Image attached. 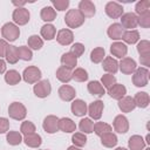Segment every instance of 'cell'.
<instances>
[{
	"instance_id": "8d00e7d4",
	"label": "cell",
	"mask_w": 150,
	"mask_h": 150,
	"mask_svg": "<svg viewBox=\"0 0 150 150\" xmlns=\"http://www.w3.org/2000/svg\"><path fill=\"white\" fill-rule=\"evenodd\" d=\"M104 57H105V50H104V48H102V47H96V48H94V49L91 50V53H90V60H91V62H94V63H100V62H102V61L104 60Z\"/></svg>"
},
{
	"instance_id": "d590c367",
	"label": "cell",
	"mask_w": 150,
	"mask_h": 150,
	"mask_svg": "<svg viewBox=\"0 0 150 150\" xmlns=\"http://www.w3.org/2000/svg\"><path fill=\"white\" fill-rule=\"evenodd\" d=\"M112 131V127L105 122H96L94 123V132L97 135V136H102L107 132H111Z\"/></svg>"
},
{
	"instance_id": "603a6c76",
	"label": "cell",
	"mask_w": 150,
	"mask_h": 150,
	"mask_svg": "<svg viewBox=\"0 0 150 150\" xmlns=\"http://www.w3.org/2000/svg\"><path fill=\"white\" fill-rule=\"evenodd\" d=\"M59 130L63 132H74L76 130V124L71 118L62 117L59 118Z\"/></svg>"
},
{
	"instance_id": "e575fe53",
	"label": "cell",
	"mask_w": 150,
	"mask_h": 150,
	"mask_svg": "<svg viewBox=\"0 0 150 150\" xmlns=\"http://www.w3.org/2000/svg\"><path fill=\"white\" fill-rule=\"evenodd\" d=\"M40 16L43 21H46L47 23L48 22H52L56 19V11L50 7V6H46L41 9V13H40Z\"/></svg>"
},
{
	"instance_id": "277c9868",
	"label": "cell",
	"mask_w": 150,
	"mask_h": 150,
	"mask_svg": "<svg viewBox=\"0 0 150 150\" xmlns=\"http://www.w3.org/2000/svg\"><path fill=\"white\" fill-rule=\"evenodd\" d=\"M8 115L11 118L16 121H22L27 115L26 107L20 102H13L8 107Z\"/></svg>"
},
{
	"instance_id": "60d3db41",
	"label": "cell",
	"mask_w": 150,
	"mask_h": 150,
	"mask_svg": "<svg viewBox=\"0 0 150 150\" xmlns=\"http://www.w3.org/2000/svg\"><path fill=\"white\" fill-rule=\"evenodd\" d=\"M28 47L34 50H39L43 47V40L39 35H30L28 38Z\"/></svg>"
},
{
	"instance_id": "9f6ffc18",
	"label": "cell",
	"mask_w": 150,
	"mask_h": 150,
	"mask_svg": "<svg viewBox=\"0 0 150 150\" xmlns=\"http://www.w3.org/2000/svg\"><path fill=\"white\" fill-rule=\"evenodd\" d=\"M67 150H82L81 148H77V146H75V145H70Z\"/></svg>"
},
{
	"instance_id": "ba28073f",
	"label": "cell",
	"mask_w": 150,
	"mask_h": 150,
	"mask_svg": "<svg viewBox=\"0 0 150 150\" xmlns=\"http://www.w3.org/2000/svg\"><path fill=\"white\" fill-rule=\"evenodd\" d=\"M104 11H105V14L111 19H118L123 15V6L120 5L116 1L107 2L105 7H104Z\"/></svg>"
},
{
	"instance_id": "836d02e7",
	"label": "cell",
	"mask_w": 150,
	"mask_h": 150,
	"mask_svg": "<svg viewBox=\"0 0 150 150\" xmlns=\"http://www.w3.org/2000/svg\"><path fill=\"white\" fill-rule=\"evenodd\" d=\"M5 81L9 86H15V84H18L21 81V75H20V73L18 70L11 69V70L6 71V74H5Z\"/></svg>"
},
{
	"instance_id": "ac0fdd59",
	"label": "cell",
	"mask_w": 150,
	"mask_h": 150,
	"mask_svg": "<svg viewBox=\"0 0 150 150\" xmlns=\"http://www.w3.org/2000/svg\"><path fill=\"white\" fill-rule=\"evenodd\" d=\"M70 110L71 112L77 116V117H82L87 114V110H88V107H87V103L83 101V100H74L71 105H70Z\"/></svg>"
},
{
	"instance_id": "9a60e30c",
	"label": "cell",
	"mask_w": 150,
	"mask_h": 150,
	"mask_svg": "<svg viewBox=\"0 0 150 150\" xmlns=\"http://www.w3.org/2000/svg\"><path fill=\"white\" fill-rule=\"evenodd\" d=\"M112 127L116 132L118 134H125L129 130V121L124 115H117L114 118Z\"/></svg>"
},
{
	"instance_id": "ffe728a7",
	"label": "cell",
	"mask_w": 150,
	"mask_h": 150,
	"mask_svg": "<svg viewBox=\"0 0 150 150\" xmlns=\"http://www.w3.org/2000/svg\"><path fill=\"white\" fill-rule=\"evenodd\" d=\"M108 94H109V96L111 97V98H115V100H121L122 97H124L125 96V94H127V88L123 86V84H121V83H115L111 88H109L108 89Z\"/></svg>"
},
{
	"instance_id": "ab89813d",
	"label": "cell",
	"mask_w": 150,
	"mask_h": 150,
	"mask_svg": "<svg viewBox=\"0 0 150 150\" xmlns=\"http://www.w3.org/2000/svg\"><path fill=\"white\" fill-rule=\"evenodd\" d=\"M22 135L19 131H8L6 136V141L9 145H19L22 142Z\"/></svg>"
},
{
	"instance_id": "f546056e",
	"label": "cell",
	"mask_w": 150,
	"mask_h": 150,
	"mask_svg": "<svg viewBox=\"0 0 150 150\" xmlns=\"http://www.w3.org/2000/svg\"><path fill=\"white\" fill-rule=\"evenodd\" d=\"M124 42L123 43H128V45H134L136 42H138L139 40V33L136 29H131V30H124L122 39Z\"/></svg>"
},
{
	"instance_id": "8992f818",
	"label": "cell",
	"mask_w": 150,
	"mask_h": 150,
	"mask_svg": "<svg viewBox=\"0 0 150 150\" xmlns=\"http://www.w3.org/2000/svg\"><path fill=\"white\" fill-rule=\"evenodd\" d=\"M12 18H13V21L16 26H23L26 25L29 19H30V13L27 8L25 7H19V8H15L13 11V14H12Z\"/></svg>"
},
{
	"instance_id": "6da1fadb",
	"label": "cell",
	"mask_w": 150,
	"mask_h": 150,
	"mask_svg": "<svg viewBox=\"0 0 150 150\" xmlns=\"http://www.w3.org/2000/svg\"><path fill=\"white\" fill-rule=\"evenodd\" d=\"M64 22L66 25L68 26V29L69 28H79L80 26H82L84 23V18L83 15L80 13L79 9H69L66 15H64Z\"/></svg>"
},
{
	"instance_id": "f35d334b",
	"label": "cell",
	"mask_w": 150,
	"mask_h": 150,
	"mask_svg": "<svg viewBox=\"0 0 150 150\" xmlns=\"http://www.w3.org/2000/svg\"><path fill=\"white\" fill-rule=\"evenodd\" d=\"M79 128H80L81 132H83V134H91V132H94V122L91 118L84 117L80 121Z\"/></svg>"
},
{
	"instance_id": "5b68a950",
	"label": "cell",
	"mask_w": 150,
	"mask_h": 150,
	"mask_svg": "<svg viewBox=\"0 0 150 150\" xmlns=\"http://www.w3.org/2000/svg\"><path fill=\"white\" fill-rule=\"evenodd\" d=\"M41 70L35 67V66H29L27 68H25L23 73H22V79L25 80V82L29 83V84H33V83H36L41 80Z\"/></svg>"
},
{
	"instance_id": "d6986e66",
	"label": "cell",
	"mask_w": 150,
	"mask_h": 150,
	"mask_svg": "<svg viewBox=\"0 0 150 150\" xmlns=\"http://www.w3.org/2000/svg\"><path fill=\"white\" fill-rule=\"evenodd\" d=\"M123 33H124V28H123L120 23H117V22H115V23L110 25V26H109V28H108V30H107L108 36H109L111 40H115V41L121 40V39H122Z\"/></svg>"
},
{
	"instance_id": "30bf717a",
	"label": "cell",
	"mask_w": 150,
	"mask_h": 150,
	"mask_svg": "<svg viewBox=\"0 0 150 150\" xmlns=\"http://www.w3.org/2000/svg\"><path fill=\"white\" fill-rule=\"evenodd\" d=\"M103 109H104L103 102L101 100H96V101H94V102H91L89 104L87 112L89 114V116H90L91 120H100L101 116H102Z\"/></svg>"
},
{
	"instance_id": "7bdbcfd3",
	"label": "cell",
	"mask_w": 150,
	"mask_h": 150,
	"mask_svg": "<svg viewBox=\"0 0 150 150\" xmlns=\"http://www.w3.org/2000/svg\"><path fill=\"white\" fill-rule=\"evenodd\" d=\"M18 55H19V59L20 60H23V61H30L32 57H33V53H32V49L27 46H20L18 47Z\"/></svg>"
},
{
	"instance_id": "5bb4252c",
	"label": "cell",
	"mask_w": 150,
	"mask_h": 150,
	"mask_svg": "<svg viewBox=\"0 0 150 150\" xmlns=\"http://www.w3.org/2000/svg\"><path fill=\"white\" fill-rule=\"evenodd\" d=\"M56 41L61 45V46H69L70 43H73L74 41V34L70 29L68 28H63L60 29L56 34Z\"/></svg>"
},
{
	"instance_id": "681fc988",
	"label": "cell",
	"mask_w": 150,
	"mask_h": 150,
	"mask_svg": "<svg viewBox=\"0 0 150 150\" xmlns=\"http://www.w3.org/2000/svg\"><path fill=\"white\" fill-rule=\"evenodd\" d=\"M52 5H53V8L56 9V11H66L69 6V1L68 0H52Z\"/></svg>"
},
{
	"instance_id": "4dcf8cb0",
	"label": "cell",
	"mask_w": 150,
	"mask_h": 150,
	"mask_svg": "<svg viewBox=\"0 0 150 150\" xmlns=\"http://www.w3.org/2000/svg\"><path fill=\"white\" fill-rule=\"evenodd\" d=\"M117 142H118L117 136L115 134H112V131L107 132L101 136V144L105 148H114V146H116Z\"/></svg>"
},
{
	"instance_id": "44dd1931",
	"label": "cell",
	"mask_w": 150,
	"mask_h": 150,
	"mask_svg": "<svg viewBox=\"0 0 150 150\" xmlns=\"http://www.w3.org/2000/svg\"><path fill=\"white\" fill-rule=\"evenodd\" d=\"M102 67L108 74H116L118 70V62L111 56H105L102 61Z\"/></svg>"
},
{
	"instance_id": "6f0895ef",
	"label": "cell",
	"mask_w": 150,
	"mask_h": 150,
	"mask_svg": "<svg viewBox=\"0 0 150 150\" xmlns=\"http://www.w3.org/2000/svg\"><path fill=\"white\" fill-rule=\"evenodd\" d=\"M115 150H128V149H125V148H122V146H118V148H116Z\"/></svg>"
},
{
	"instance_id": "7c38bea8",
	"label": "cell",
	"mask_w": 150,
	"mask_h": 150,
	"mask_svg": "<svg viewBox=\"0 0 150 150\" xmlns=\"http://www.w3.org/2000/svg\"><path fill=\"white\" fill-rule=\"evenodd\" d=\"M137 68V64H136V61L131 57H123L121 60V62L118 63V69L125 74V75H130L132 74Z\"/></svg>"
},
{
	"instance_id": "f6af8a7d",
	"label": "cell",
	"mask_w": 150,
	"mask_h": 150,
	"mask_svg": "<svg viewBox=\"0 0 150 150\" xmlns=\"http://www.w3.org/2000/svg\"><path fill=\"white\" fill-rule=\"evenodd\" d=\"M73 80H75L76 82H84L88 80V73L86 69L83 68H75L73 71Z\"/></svg>"
},
{
	"instance_id": "d4e9b609",
	"label": "cell",
	"mask_w": 150,
	"mask_h": 150,
	"mask_svg": "<svg viewBox=\"0 0 150 150\" xmlns=\"http://www.w3.org/2000/svg\"><path fill=\"white\" fill-rule=\"evenodd\" d=\"M128 146L130 150H143L145 148V141L139 135H132L128 141Z\"/></svg>"
},
{
	"instance_id": "2e32d148",
	"label": "cell",
	"mask_w": 150,
	"mask_h": 150,
	"mask_svg": "<svg viewBox=\"0 0 150 150\" xmlns=\"http://www.w3.org/2000/svg\"><path fill=\"white\" fill-rule=\"evenodd\" d=\"M57 94H59L60 98H61L62 101H66V102L73 101V100L75 98V96H76L75 89H74L71 86H69V84H63V86H61V87L59 88V90H57Z\"/></svg>"
},
{
	"instance_id": "680465c9",
	"label": "cell",
	"mask_w": 150,
	"mask_h": 150,
	"mask_svg": "<svg viewBox=\"0 0 150 150\" xmlns=\"http://www.w3.org/2000/svg\"><path fill=\"white\" fill-rule=\"evenodd\" d=\"M144 150H150V148H146V149H144Z\"/></svg>"
},
{
	"instance_id": "7a4b0ae2",
	"label": "cell",
	"mask_w": 150,
	"mask_h": 150,
	"mask_svg": "<svg viewBox=\"0 0 150 150\" xmlns=\"http://www.w3.org/2000/svg\"><path fill=\"white\" fill-rule=\"evenodd\" d=\"M1 35L5 41L13 42L15 41L20 35L19 26H16L14 22H7L1 27Z\"/></svg>"
},
{
	"instance_id": "ee69618b",
	"label": "cell",
	"mask_w": 150,
	"mask_h": 150,
	"mask_svg": "<svg viewBox=\"0 0 150 150\" xmlns=\"http://www.w3.org/2000/svg\"><path fill=\"white\" fill-rule=\"evenodd\" d=\"M135 14L136 15H141V14H144V13H148L150 12V1L149 0H141L136 4L135 6Z\"/></svg>"
},
{
	"instance_id": "e0dca14e",
	"label": "cell",
	"mask_w": 150,
	"mask_h": 150,
	"mask_svg": "<svg viewBox=\"0 0 150 150\" xmlns=\"http://www.w3.org/2000/svg\"><path fill=\"white\" fill-rule=\"evenodd\" d=\"M110 53H111V55H114L117 59H123V57H125V55L128 53V47L125 43H123L121 41H115L110 46Z\"/></svg>"
},
{
	"instance_id": "816d5d0a",
	"label": "cell",
	"mask_w": 150,
	"mask_h": 150,
	"mask_svg": "<svg viewBox=\"0 0 150 150\" xmlns=\"http://www.w3.org/2000/svg\"><path fill=\"white\" fill-rule=\"evenodd\" d=\"M9 130V121L6 117H0V134H6Z\"/></svg>"
},
{
	"instance_id": "1f68e13d",
	"label": "cell",
	"mask_w": 150,
	"mask_h": 150,
	"mask_svg": "<svg viewBox=\"0 0 150 150\" xmlns=\"http://www.w3.org/2000/svg\"><path fill=\"white\" fill-rule=\"evenodd\" d=\"M6 61L9 63V64H15L18 61H19V55H18V47L16 46H12V45H8L7 47V50H6Z\"/></svg>"
},
{
	"instance_id": "484cf974",
	"label": "cell",
	"mask_w": 150,
	"mask_h": 150,
	"mask_svg": "<svg viewBox=\"0 0 150 150\" xmlns=\"http://www.w3.org/2000/svg\"><path fill=\"white\" fill-rule=\"evenodd\" d=\"M134 98V102H135V105L138 107V108H146L150 103V97H149V94L145 93V91H139V93H136L135 97Z\"/></svg>"
},
{
	"instance_id": "c3c4849f",
	"label": "cell",
	"mask_w": 150,
	"mask_h": 150,
	"mask_svg": "<svg viewBox=\"0 0 150 150\" xmlns=\"http://www.w3.org/2000/svg\"><path fill=\"white\" fill-rule=\"evenodd\" d=\"M84 50H86V47H84V45H82L81 42H75V43L70 47V53H71L75 57L82 56V54L84 53Z\"/></svg>"
},
{
	"instance_id": "f1b7e54d",
	"label": "cell",
	"mask_w": 150,
	"mask_h": 150,
	"mask_svg": "<svg viewBox=\"0 0 150 150\" xmlns=\"http://www.w3.org/2000/svg\"><path fill=\"white\" fill-rule=\"evenodd\" d=\"M40 34H41V36H42L45 40L50 41V40H53V39L55 38V35H56V28H55V26L52 25V23H46V25H43V26L41 27Z\"/></svg>"
},
{
	"instance_id": "f907efd6",
	"label": "cell",
	"mask_w": 150,
	"mask_h": 150,
	"mask_svg": "<svg viewBox=\"0 0 150 150\" xmlns=\"http://www.w3.org/2000/svg\"><path fill=\"white\" fill-rule=\"evenodd\" d=\"M138 16V25L143 28H149L150 27V12L137 15Z\"/></svg>"
},
{
	"instance_id": "4316f807",
	"label": "cell",
	"mask_w": 150,
	"mask_h": 150,
	"mask_svg": "<svg viewBox=\"0 0 150 150\" xmlns=\"http://www.w3.org/2000/svg\"><path fill=\"white\" fill-rule=\"evenodd\" d=\"M22 142H25V144L29 148H39L42 143V138L39 134L34 132V134H30V135H26L23 137Z\"/></svg>"
},
{
	"instance_id": "d6a6232c",
	"label": "cell",
	"mask_w": 150,
	"mask_h": 150,
	"mask_svg": "<svg viewBox=\"0 0 150 150\" xmlns=\"http://www.w3.org/2000/svg\"><path fill=\"white\" fill-rule=\"evenodd\" d=\"M61 63H62L63 67L69 68V69H73L77 64V57H75L70 52L64 53L61 56Z\"/></svg>"
},
{
	"instance_id": "9c48e42d",
	"label": "cell",
	"mask_w": 150,
	"mask_h": 150,
	"mask_svg": "<svg viewBox=\"0 0 150 150\" xmlns=\"http://www.w3.org/2000/svg\"><path fill=\"white\" fill-rule=\"evenodd\" d=\"M124 29L127 28L128 30H131L138 26V16L135 13H123L121 16V23H120Z\"/></svg>"
},
{
	"instance_id": "bcb514c9",
	"label": "cell",
	"mask_w": 150,
	"mask_h": 150,
	"mask_svg": "<svg viewBox=\"0 0 150 150\" xmlns=\"http://www.w3.org/2000/svg\"><path fill=\"white\" fill-rule=\"evenodd\" d=\"M116 83V77L112 75V74H104L102 75V79H101V84L104 87V89H109L111 88L114 84Z\"/></svg>"
},
{
	"instance_id": "db71d44e",
	"label": "cell",
	"mask_w": 150,
	"mask_h": 150,
	"mask_svg": "<svg viewBox=\"0 0 150 150\" xmlns=\"http://www.w3.org/2000/svg\"><path fill=\"white\" fill-rule=\"evenodd\" d=\"M5 71H6V62L2 59H0V74H4Z\"/></svg>"
},
{
	"instance_id": "7402d4cb",
	"label": "cell",
	"mask_w": 150,
	"mask_h": 150,
	"mask_svg": "<svg viewBox=\"0 0 150 150\" xmlns=\"http://www.w3.org/2000/svg\"><path fill=\"white\" fill-rule=\"evenodd\" d=\"M118 108L122 112H130L132 111L136 105L134 102V98L131 96H124L121 100H118Z\"/></svg>"
},
{
	"instance_id": "cb8c5ba5",
	"label": "cell",
	"mask_w": 150,
	"mask_h": 150,
	"mask_svg": "<svg viewBox=\"0 0 150 150\" xmlns=\"http://www.w3.org/2000/svg\"><path fill=\"white\" fill-rule=\"evenodd\" d=\"M56 79L59 81H61L62 83H68L69 81L73 80V70L61 66L56 70Z\"/></svg>"
},
{
	"instance_id": "91938a15",
	"label": "cell",
	"mask_w": 150,
	"mask_h": 150,
	"mask_svg": "<svg viewBox=\"0 0 150 150\" xmlns=\"http://www.w3.org/2000/svg\"><path fill=\"white\" fill-rule=\"evenodd\" d=\"M43 150H47V149H43Z\"/></svg>"
},
{
	"instance_id": "f5cc1de1",
	"label": "cell",
	"mask_w": 150,
	"mask_h": 150,
	"mask_svg": "<svg viewBox=\"0 0 150 150\" xmlns=\"http://www.w3.org/2000/svg\"><path fill=\"white\" fill-rule=\"evenodd\" d=\"M7 47H8L7 41H5L4 39H0V59H1V57H5Z\"/></svg>"
},
{
	"instance_id": "11a10c76",
	"label": "cell",
	"mask_w": 150,
	"mask_h": 150,
	"mask_svg": "<svg viewBox=\"0 0 150 150\" xmlns=\"http://www.w3.org/2000/svg\"><path fill=\"white\" fill-rule=\"evenodd\" d=\"M25 4H26V1H13V5H15L16 8H19V7H23Z\"/></svg>"
},
{
	"instance_id": "7dc6e473",
	"label": "cell",
	"mask_w": 150,
	"mask_h": 150,
	"mask_svg": "<svg viewBox=\"0 0 150 150\" xmlns=\"http://www.w3.org/2000/svg\"><path fill=\"white\" fill-rule=\"evenodd\" d=\"M20 131H21V134H22L23 136L34 134V132H35V125H34V123L30 122V121H25V122L21 123Z\"/></svg>"
},
{
	"instance_id": "8fae6325",
	"label": "cell",
	"mask_w": 150,
	"mask_h": 150,
	"mask_svg": "<svg viewBox=\"0 0 150 150\" xmlns=\"http://www.w3.org/2000/svg\"><path fill=\"white\" fill-rule=\"evenodd\" d=\"M42 128L47 134H54L59 130V117L55 115H48L42 122Z\"/></svg>"
},
{
	"instance_id": "52a82bcc",
	"label": "cell",
	"mask_w": 150,
	"mask_h": 150,
	"mask_svg": "<svg viewBox=\"0 0 150 150\" xmlns=\"http://www.w3.org/2000/svg\"><path fill=\"white\" fill-rule=\"evenodd\" d=\"M33 91L35 94V96L40 97V98H45L47 96H49L50 91H52V87L48 80H40L39 82H36L34 84Z\"/></svg>"
},
{
	"instance_id": "b9f144b4",
	"label": "cell",
	"mask_w": 150,
	"mask_h": 150,
	"mask_svg": "<svg viewBox=\"0 0 150 150\" xmlns=\"http://www.w3.org/2000/svg\"><path fill=\"white\" fill-rule=\"evenodd\" d=\"M71 142L75 146L82 148L87 144V136L83 132H74L71 136Z\"/></svg>"
},
{
	"instance_id": "74e56055",
	"label": "cell",
	"mask_w": 150,
	"mask_h": 150,
	"mask_svg": "<svg viewBox=\"0 0 150 150\" xmlns=\"http://www.w3.org/2000/svg\"><path fill=\"white\" fill-rule=\"evenodd\" d=\"M137 52L139 57H149L150 56V42L148 40H141L137 43Z\"/></svg>"
},
{
	"instance_id": "3957f363",
	"label": "cell",
	"mask_w": 150,
	"mask_h": 150,
	"mask_svg": "<svg viewBox=\"0 0 150 150\" xmlns=\"http://www.w3.org/2000/svg\"><path fill=\"white\" fill-rule=\"evenodd\" d=\"M149 69L145 67H139L136 68V70L132 73V83L134 86L141 88V87H145L149 82Z\"/></svg>"
},
{
	"instance_id": "4fadbf2b",
	"label": "cell",
	"mask_w": 150,
	"mask_h": 150,
	"mask_svg": "<svg viewBox=\"0 0 150 150\" xmlns=\"http://www.w3.org/2000/svg\"><path fill=\"white\" fill-rule=\"evenodd\" d=\"M77 9L83 15V18H91V16L95 15V12H96L94 2H91L90 0H82V1H80Z\"/></svg>"
},
{
	"instance_id": "83f0119b",
	"label": "cell",
	"mask_w": 150,
	"mask_h": 150,
	"mask_svg": "<svg viewBox=\"0 0 150 150\" xmlns=\"http://www.w3.org/2000/svg\"><path fill=\"white\" fill-rule=\"evenodd\" d=\"M87 87H88L89 94H91V95H95V96L101 97V96H103V95L105 94L104 87H103V86L101 84V82H98V81H90Z\"/></svg>"
}]
</instances>
